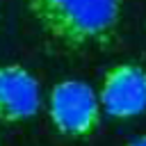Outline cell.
<instances>
[{"mask_svg":"<svg viewBox=\"0 0 146 146\" xmlns=\"http://www.w3.org/2000/svg\"><path fill=\"white\" fill-rule=\"evenodd\" d=\"M39 27L71 50L105 48L116 39L121 0H25Z\"/></svg>","mask_w":146,"mask_h":146,"instance_id":"1","label":"cell"},{"mask_svg":"<svg viewBox=\"0 0 146 146\" xmlns=\"http://www.w3.org/2000/svg\"><path fill=\"white\" fill-rule=\"evenodd\" d=\"M100 98L82 80H62L50 89L48 116L66 137H89L100 123Z\"/></svg>","mask_w":146,"mask_h":146,"instance_id":"2","label":"cell"},{"mask_svg":"<svg viewBox=\"0 0 146 146\" xmlns=\"http://www.w3.org/2000/svg\"><path fill=\"white\" fill-rule=\"evenodd\" d=\"M100 107L112 119H132L146 110V68L116 64L105 71L100 82Z\"/></svg>","mask_w":146,"mask_h":146,"instance_id":"3","label":"cell"},{"mask_svg":"<svg viewBox=\"0 0 146 146\" xmlns=\"http://www.w3.org/2000/svg\"><path fill=\"white\" fill-rule=\"evenodd\" d=\"M41 110V84L21 64L0 66V121L23 123Z\"/></svg>","mask_w":146,"mask_h":146,"instance_id":"4","label":"cell"},{"mask_svg":"<svg viewBox=\"0 0 146 146\" xmlns=\"http://www.w3.org/2000/svg\"><path fill=\"white\" fill-rule=\"evenodd\" d=\"M125 146H146V135H141V137L132 139V141H130V144H125Z\"/></svg>","mask_w":146,"mask_h":146,"instance_id":"5","label":"cell"}]
</instances>
